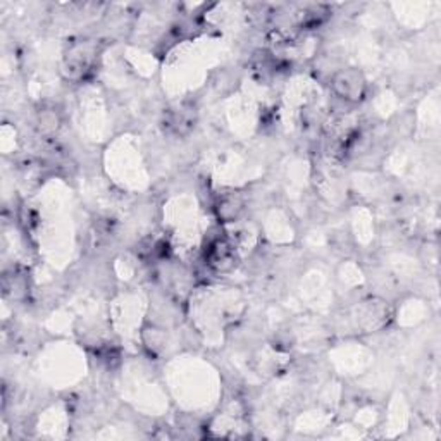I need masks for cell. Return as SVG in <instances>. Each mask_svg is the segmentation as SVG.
Listing matches in <instances>:
<instances>
[{
  "label": "cell",
  "instance_id": "cell-5",
  "mask_svg": "<svg viewBox=\"0 0 441 441\" xmlns=\"http://www.w3.org/2000/svg\"><path fill=\"white\" fill-rule=\"evenodd\" d=\"M37 124L41 133H54V131H57L61 121H59V114L55 110L47 109L38 114Z\"/></svg>",
  "mask_w": 441,
  "mask_h": 441
},
{
  "label": "cell",
  "instance_id": "cell-1",
  "mask_svg": "<svg viewBox=\"0 0 441 441\" xmlns=\"http://www.w3.org/2000/svg\"><path fill=\"white\" fill-rule=\"evenodd\" d=\"M331 88L338 99L350 104H359L367 95V79L357 68H343L333 75Z\"/></svg>",
  "mask_w": 441,
  "mask_h": 441
},
{
  "label": "cell",
  "instance_id": "cell-3",
  "mask_svg": "<svg viewBox=\"0 0 441 441\" xmlns=\"http://www.w3.org/2000/svg\"><path fill=\"white\" fill-rule=\"evenodd\" d=\"M243 206H245V202H243L242 197L236 195V193L222 197L216 206L217 217H219V219H222V221H226V222L235 221L236 217L242 214Z\"/></svg>",
  "mask_w": 441,
  "mask_h": 441
},
{
  "label": "cell",
  "instance_id": "cell-2",
  "mask_svg": "<svg viewBox=\"0 0 441 441\" xmlns=\"http://www.w3.org/2000/svg\"><path fill=\"white\" fill-rule=\"evenodd\" d=\"M206 260L213 269L229 271L235 266V253H233V246L229 245L226 239H216L209 245V250L206 253Z\"/></svg>",
  "mask_w": 441,
  "mask_h": 441
},
{
  "label": "cell",
  "instance_id": "cell-4",
  "mask_svg": "<svg viewBox=\"0 0 441 441\" xmlns=\"http://www.w3.org/2000/svg\"><path fill=\"white\" fill-rule=\"evenodd\" d=\"M193 110L185 109V107H179V109L169 110L168 117H166V124L171 128L175 133L183 135L192 128L193 124Z\"/></svg>",
  "mask_w": 441,
  "mask_h": 441
}]
</instances>
